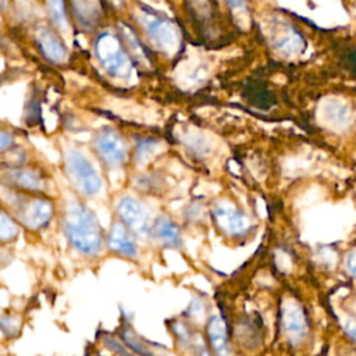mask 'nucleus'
I'll list each match as a JSON object with an SVG mask.
<instances>
[{"label":"nucleus","instance_id":"f257e3e1","mask_svg":"<svg viewBox=\"0 0 356 356\" xmlns=\"http://www.w3.org/2000/svg\"><path fill=\"white\" fill-rule=\"evenodd\" d=\"M61 225L68 243L85 257H96L102 253L106 236L96 214L78 200L65 204Z\"/></svg>","mask_w":356,"mask_h":356},{"label":"nucleus","instance_id":"f03ea898","mask_svg":"<svg viewBox=\"0 0 356 356\" xmlns=\"http://www.w3.org/2000/svg\"><path fill=\"white\" fill-rule=\"evenodd\" d=\"M278 327L285 342L292 349L306 346L313 335L310 314L303 302L293 295H286L280 302Z\"/></svg>","mask_w":356,"mask_h":356},{"label":"nucleus","instance_id":"7ed1b4c3","mask_svg":"<svg viewBox=\"0 0 356 356\" xmlns=\"http://www.w3.org/2000/svg\"><path fill=\"white\" fill-rule=\"evenodd\" d=\"M4 200L10 206V214L31 231L46 228L54 216V204L44 196L11 189V196H4Z\"/></svg>","mask_w":356,"mask_h":356},{"label":"nucleus","instance_id":"20e7f679","mask_svg":"<svg viewBox=\"0 0 356 356\" xmlns=\"http://www.w3.org/2000/svg\"><path fill=\"white\" fill-rule=\"evenodd\" d=\"M93 50L97 63L107 75L117 79H127L132 75L134 58L117 33L102 32L95 40Z\"/></svg>","mask_w":356,"mask_h":356},{"label":"nucleus","instance_id":"39448f33","mask_svg":"<svg viewBox=\"0 0 356 356\" xmlns=\"http://www.w3.org/2000/svg\"><path fill=\"white\" fill-rule=\"evenodd\" d=\"M64 171L71 186L85 197H95L102 191L103 182L86 154L76 147H67L63 156Z\"/></svg>","mask_w":356,"mask_h":356},{"label":"nucleus","instance_id":"423d86ee","mask_svg":"<svg viewBox=\"0 0 356 356\" xmlns=\"http://www.w3.org/2000/svg\"><path fill=\"white\" fill-rule=\"evenodd\" d=\"M136 18L149 43L157 51L165 56L177 53L179 47V32L172 21L145 8L140 10Z\"/></svg>","mask_w":356,"mask_h":356},{"label":"nucleus","instance_id":"0eeeda50","mask_svg":"<svg viewBox=\"0 0 356 356\" xmlns=\"http://www.w3.org/2000/svg\"><path fill=\"white\" fill-rule=\"evenodd\" d=\"M210 211L217 229L231 239H242L254 229L252 218L231 200L221 199L216 202Z\"/></svg>","mask_w":356,"mask_h":356},{"label":"nucleus","instance_id":"6e6552de","mask_svg":"<svg viewBox=\"0 0 356 356\" xmlns=\"http://www.w3.org/2000/svg\"><path fill=\"white\" fill-rule=\"evenodd\" d=\"M118 220L136 236L152 238V220L147 207L134 196H121L115 203Z\"/></svg>","mask_w":356,"mask_h":356},{"label":"nucleus","instance_id":"1a4fd4ad","mask_svg":"<svg viewBox=\"0 0 356 356\" xmlns=\"http://www.w3.org/2000/svg\"><path fill=\"white\" fill-rule=\"evenodd\" d=\"M93 149L100 161L110 168L121 167L128 160L127 142L113 128H103L97 131L93 138Z\"/></svg>","mask_w":356,"mask_h":356},{"label":"nucleus","instance_id":"9d476101","mask_svg":"<svg viewBox=\"0 0 356 356\" xmlns=\"http://www.w3.org/2000/svg\"><path fill=\"white\" fill-rule=\"evenodd\" d=\"M106 246L111 253L128 260H136L139 256L136 236L120 220L110 224L106 234Z\"/></svg>","mask_w":356,"mask_h":356},{"label":"nucleus","instance_id":"9b49d317","mask_svg":"<svg viewBox=\"0 0 356 356\" xmlns=\"http://www.w3.org/2000/svg\"><path fill=\"white\" fill-rule=\"evenodd\" d=\"M204 339L214 356H234L229 327L221 316L213 314L207 317L204 324Z\"/></svg>","mask_w":356,"mask_h":356},{"label":"nucleus","instance_id":"f8f14e48","mask_svg":"<svg viewBox=\"0 0 356 356\" xmlns=\"http://www.w3.org/2000/svg\"><path fill=\"white\" fill-rule=\"evenodd\" d=\"M1 181L10 189L26 193H38L44 188L42 175L26 167H8L1 172Z\"/></svg>","mask_w":356,"mask_h":356},{"label":"nucleus","instance_id":"ddd939ff","mask_svg":"<svg viewBox=\"0 0 356 356\" xmlns=\"http://www.w3.org/2000/svg\"><path fill=\"white\" fill-rule=\"evenodd\" d=\"M35 42L39 51L47 61L54 64H61L65 61L67 47L53 26H38L35 31Z\"/></svg>","mask_w":356,"mask_h":356},{"label":"nucleus","instance_id":"4468645a","mask_svg":"<svg viewBox=\"0 0 356 356\" xmlns=\"http://www.w3.org/2000/svg\"><path fill=\"white\" fill-rule=\"evenodd\" d=\"M270 40L273 47L285 56H293L303 50V36L291 25L278 24L271 29Z\"/></svg>","mask_w":356,"mask_h":356},{"label":"nucleus","instance_id":"2eb2a0df","mask_svg":"<svg viewBox=\"0 0 356 356\" xmlns=\"http://www.w3.org/2000/svg\"><path fill=\"white\" fill-rule=\"evenodd\" d=\"M152 238L161 246L168 249H179L182 246V232L179 225L168 216H159L152 225Z\"/></svg>","mask_w":356,"mask_h":356},{"label":"nucleus","instance_id":"dca6fc26","mask_svg":"<svg viewBox=\"0 0 356 356\" xmlns=\"http://www.w3.org/2000/svg\"><path fill=\"white\" fill-rule=\"evenodd\" d=\"M339 312L338 328L341 335L345 342L356 346V293L350 296V300H345V305L339 307Z\"/></svg>","mask_w":356,"mask_h":356},{"label":"nucleus","instance_id":"f3484780","mask_svg":"<svg viewBox=\"0 0 356 356\" xmlns=\"http://www.w3.org/2000/svg\"><path fill=\"white\" fill-rule=\"evenodd\" d=\"M72 14L81 28L90 29L99 19V10L90 0H70Z\"/></svg>","mask_w":356,"mask_h":356},{"label":"nucleus","instance_id":"a211bd4d","mask_svg":"<svg viewBox=\"0 0 356 356\" xmlns=\"http://www.w3.org/2000/svg\"><path fill=\"white\" fill-rule=\"evenodd\" d=\"M168 327H170V331H171L177 345H179L184 349H189L191 352H193L196 334L192 332L191 323H188V320L175 318V320L168 321Z\"/></svg>","mask_w":356,"mask_h":356},{"label":"nucleus","instance_id":"6ab92c4d","mask_svg":"<svg viewBox=\"0 0 356 356\" xmlns=\"http://www.w3.org/2000/svg\"><path fill=\"white\" fill-rule=\"evenodd\" d=\"M120 339L127 345V348L134 352L136 356H153L149 345L143 341L142 337L127 323L120 328Z\"/></svg>","mask_w":356,"mask_h":356},{"label":"nucleus","instance_id":"aec40b11","mask_svg":"<svg viewBox=\"0 0 356 356\" xmlns=\"http://www.w3.org/2000/svg\"><path fill=\"white\" fill-rule=\"evenodd\" d=\"M46 11L51 26L58 32L68 31V17H67V6L65 0H44Z\"/></svg>","mask_w":356,"mask_h":356},{"label":"nucleus","instance_id":"412c9836","mask_svg":"<svg viewBox=\"0 0 356 356\" xmlns=\"http://www.w3.org/2000/svg\"><path fill=\"white\" fill-rule=\"evenodd\" d=\"M339 271L352 286H356V242L348 245L341 253Z\"/></svg>","mask_w":356,"mask_h":356},{"label":"nucleus","instance_id":"4be33fe9","mask_svg":"<svg viewBox=\"0 0 356 356\" xmlns=\"http://www.w3.org/2000/svg\"><path fill=\"white\" fill-rule=\"evenodd\" d=\"M19 222L7 211H1L0 217V239L3 243L13 242L19 234Z\"/></svg>","mask_w":356,"mask_h":356},{"label":"nucleus","instance_id":"5701e85b","mask_svg":"<svg viewBox=\"0 0 356 356\" xmlns=\"http://www.w3.org/2000/svg\"><path fill=\"white\" fill-rule=\"evenodd\" d=\"M122 42L125 43V47L128 49V51L132 53V58H136L138 63L149 61L147 60V53L142 49L139 39L129 29V26H125V25H124V32H122Z\"/></svg>","mask_w":356,"mask_h":356},{"label":"nucleus","instance_id":"b1692460","mask_svg":"<svg viewBox=\"0 0 356 356\" xmlns=\"http://www.w3.org/2000/svg\"><path fill=\"white\" fill-rule=\"evenodd\" d=\"M157 149H159L157 140L142 139L140 142H138V145L135 147V160L139 164H145L157 153Z\"/></svg>","mask_w":356,"mask_h":356},{"label":"nucleus","instance_id":"393cba45","mask_svg":"<svg viewBox=\"0 0 356 356\" xmlns=\"http://www.w3.org/2000/svg\"><path fill=\"white\" fill-rule=\"evenodd\" d=\"M1 334L6 339H11L18 337L21 330V320L15 314H3L1 316Z\"/></svg>","mask_w":356,"mask_h":356},{"label":"nucleus","instance_id":"a878e982","mask_svg":"<svg viewBox=\"0 0 356 356\" xmlns=\"http://www.w3.org/2000/svg\"><path fill=\"white\" fill-rule=\"evenodd\" d=\"M102 342L107 349H110L111 352H114L118 356H136L134 352H131L127 348V345L120 338H115L114 335H104L102 338Z\"/></svg>","mask_w":356,"mask_h":356},{"label":"nucleus","instance_id":"bb28decb","mask_svg":"<svg viewBox=\"0 0 356 356\" xmlns=\"http://www.w3.org/2000/svg\"><path fill=\"white\" fill-rule=\"evenodd\" d=\"M186 317H188V321H195L196 318H200L204 312H206V302L200 298H196L191 302V305L188 306V310H186Z\"/></svg>","mask_w":356,"mask_h":356},{"label":"nucleus","instance_id":"cd10ccee","mask_svg":"<svg viewBox=\"0 0 356 356\" xmlns=\"http://www.w3.org/2000/svg\"><path fill=\"white\" fill-rule=\"evenodd\" d=\"M228 7L231 8L232 14L235 15V18L238 19H242V21H246L248 17H249V13H248V4L245 0H225Z\"/></svg>","mask_w":356,"mask_h":356},{"label":"nucleus","instance_id":"c85d7f7f","mask_svg":"<svg viewBox=\"0 0 356 356\" xmlns=\"http://www.w3.org/2000/svg\"><path fill=\"white\" fill-rule=\"evenodd\" d=\"M192 353H193V356H214L211 349L209 348L204 337H199V335H196Z\"/></svg>","mask_w":356,"mask_h":356},{"label":"nucleus","instance_id":"c756f323","mask_svg":"<svg viewBox=\"0 0 356 356\" xmlns=\"http://www.w3.org/2000/svg\"><path fill=\"white\" fill-rule=\"evenodd\" d=\"M13 143V136L10 132H7L6 129L1 131V135H0V147H1V152H7L8 146H11Z\"/></svg>","mask_w":356,"mask_h":356},{"label":"nucleus","instance_id":"7c9ffc66","mask_svg":"<svg viewBox=\"0 0 356 356\" xmlns=\"http://www.w3.org/2000/svg\"><path fill=\"white\" fill-rule=\"evenodd\" d=\"M345 64L349 70L356 71V47L350 49V51L345 56Z\"/></svg>","mask_w":356,"mask_h":356},{"label":"nucleus","instance_id":"2f4dec72","mask_svg":"<svg viewBox=\"0 0 356 356\" xmlns=\"http://www.w3.org/2000/svg\"><path fill=\"white\" fill-rule=\"evenodd\" d=\"M7 6H6V0H1V8L4 10Z\"/></svg>","mask_w":356,"mask_h":356}]
</instances>
